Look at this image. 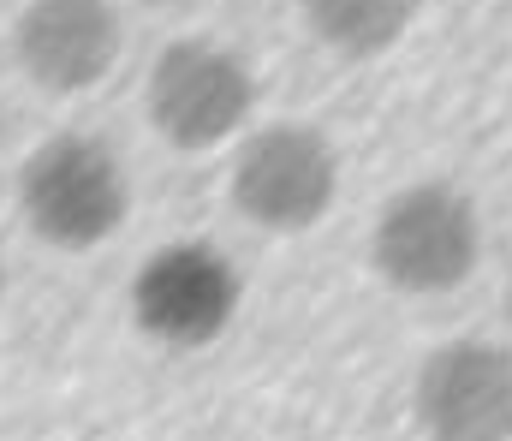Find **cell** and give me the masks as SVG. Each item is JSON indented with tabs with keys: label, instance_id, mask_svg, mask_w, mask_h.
<instances>
[{
	"label": "cell",
	"instance_id": "cell-1",
	"mask_svg": "<svg viewBox=\"0 0 512 441\" xmlns=\"http://www.w3.org/2000/svg\"><path fill=\"white\" fill-rule=\"evenodd\" d=\"M131 203L126 167L102 138L84 132H60L48 144L30 149V161L18 167V209L24 227L54 245V251H96L120 233Z\"/></svg>",
	"mask_w": 512,
	"mask_h": 441
},
{
	"label": "cell",
	"instance_id": "cell-2",
	"mask_svg": "<svg viewBox=\"0 0 512 441\" xmlns=\"http://www.w3.org/2000/svg\"><path fill=\"white\" fill-rule=\"evenodd\" d=\"M376 269L393 293L435 298L465 287V275L483 257V227H477V203L459 185L423 179L405 185L399 197H387L382 221H376Z\"/></svg>",
	"mask_w": 512,
	"mask_h": 441
},
{
	"label": "cell",
	"instance_id": "cell-3",
	"mask_svg": "<svg viewBox=\"0 0 512 441\" xmlns=\"http://www.w3.org/2000/svg\"><path fill=\"white\" fill-rule=\"evenodd\" d=\"M143 102H149V126L167 144L197 155V149H221L251 120L256 78L233 48L185 36V42H167L155 54Z\"/></svg>",
	"mask_w": 512,
	"mask_h": 441
},
{
	"label": "cell",
	"instance_id": "cell-4",
	"mask_svg": "<svg viewBox=\"0 0 512 441\" xmlns=\"http://www.w3.org/2000/svg\"><path fill=\"white\" fill-rule=\"evenodd\" d=\"M239 298L245 287L233 257L215 251L209 239H173L149 251L143 269L131 275V316L167 352H197L221 340L239 316Z\"/></svg>",
	"mask_w": 512,
	"mask_h": 441
},
{
	"label": "cell",
	"instance_id": "cell-5",
	"mask_svg": "<svg viewBox=\"0 0 512 441\" xmlns=\"http://www.w3.org/2000/svg\"><path fill=\"white\" fill-rule=\"evenodd\" d=\"M340 155L316 126H262L233 161V209L268 233H304L334 209Z\"/></svg>",
	"mask_w": 512,
	"mask_h": 441
},
{
	"label": "cell",
	"instance_id": "cell-6",
	"mask_svg": "<svg viewBox=\"0 0 512 441\" xmlns=\"http://www.w3.org/2000/svg\"><path fill=\"white\" fill-rule=\"evenodd\" d=\"M417 424L429 441H512V352L447 340L417 370Z\"/></svg>",
	"mask_w": 512,
	"mask_h": 441
},
{
	"label": "cell",
	"instance_id": "cell-7",
	"mask_svg": "<svg viewBox=\"0 0 512 441\" xmlns=\"http://www.w3.org/2000/svg\"><path fill=\"white\" fill-rule=\"evenodd\" d=\"M120 12L114 0H30L12 30V54L30 84L72 96L114 72L120 60Z\"/></svg>",
	"mask_w": 512,
	"mask_h": 441
},
{
	"label": "cell",
	"instance_id": "cell-8",
	"mask_svg": "<svg viewBox=\"0 0 512 441\" xmlns=\"http://www.w3.org/2000/svg\"><path fill=\"white\" fill-rule=\"evenodd\" d=\"M417 18V0H304V24L322 48L346 60H376L387 54Z\"/></svg>",
	"mask_w": 512,
	"mask_h": 441
},
{
	"label": "cell",
	"instance_id": "cell-9",
	"mask_svg": "<svg viewBox=\"0 0 512 441\" xmlns=\"http://www.w3.org/2000/svg\"><path fill=\"white\" fill-rule=\"evenodd\" d=\"M155 6H191V0H155Z\"/></svg>",
	"mask_w": 512,
	"mask_h": 441
},
{
	"label": "cell",
	"instance_id": "cell-10",
	"mask_svg": "<svg viewBox=\"0 0 512 441\" xmlns=\"http://www.w3.org/2000/svg\"><path fill=\"white\" fill-rule=\"evenodd\" d=\"M507 298H512V275H507Z\"/></svg>",
	"mask_w": 512,
	"mask_h": 441
},
{
	"label": "cell",
	"instance_id": "cell-11",
	"mask_svg": "<svg viewBox=\"0 0 512 441\" xmlns=\"http://www.w3.org/2000/svg\"><path fill=\"white\" fill-rule=\"evenodd\" d=\"M0 287H6V269H0Z\"/></svg>",
	"mask_w": 512,
	"mask_h": 441
}]
</instances>
